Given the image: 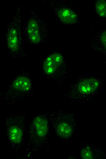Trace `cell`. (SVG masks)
Masks as SVG:
<instances>
[{
	"instance_id": "1",
	"label": "cell",
	"mask_w": 106,
	"mask_h": 159,
	"mask_svg": "<svg viewBox=\"0 0 106 159\" xmlns=\"http://www.w3.org/2000/svg\"><path fill=\"white\" fill-rule=\"evenodd\" d=\"M21 11V7L17 5L15 14L9 24L6 34L7 46L11 57L15 59L23 58L25 56L20 28Z\"/></svg>"
},
{
	"instance_id": "2",
	"label": "cell",
	"mask_w": 106,
	"mask_h": 159,
	"mask_svg": "<svg viewBox=\"0 0 106 159\" xmlns=\"http://www.w3.org/2000/svg\"><path fill=\"white\" fill-rule=\"evenodd\" d=\"M32 83L30 74L23 70L16 75L9 86L6 97L11 104L22 102L30 95Z\"/></svg>"
},
{
	"instance_id": "3",
	"label": "cell",
	"mask_w": 106,
	"mask_h": 159,
	"mask_svg": "<svg viewBox=\"0 0 106 159\" xmlns=\"http://www.w3.org/2000/svg\"><path fill=\"white\" fill-rule=\"evenodd\" d=\"M49 116L56 135L64 141L70 140L76 128L74 114L60 110L51 113Z\"/></svg>"
},
{
	"instance_id": "4",
	"label": "cell",
	"mask_w": 106,
	"mask_h": 159,
	"mask_svg": "<svg viewBox=\"0 0 106 159\" xmlns=\"http://www.w3.org/2000/svg\"><path fill=\"white\" fill-rule=\"evenodd\" d=\"M48 117L44 113L35 116L29 126L30 142L34 147H39L45 143L49 132Z\"/></svg>"
},
{
	"instance_id": "5",
	"label": "cell",
	"mask_w": 106,
	"mask_h": 159,
	"mask_svg": "<svg viewBox=\"0 0 106 159\" xmlns=\"http://www.w3.org/2000/svg\"><path fill=\"white\" fill-rule=\"evenodd\" d=\"M22 114L11 115L8 121L7 135L11 146L19 150L24 142L26 126Z\"/></svg>"
},
{
	"instance_id": "6",
	"label": "cell",
	"mask_w": 106,
	"mask_h": 159,
	"mask_svg": "<svg viewBox=\"0 0 106 159\" xmlns=\"http://www.w3.org/2000/svg\"><path fill=\"white\" fill-rule=\"evenodd\" d=\"M40 20L33 11H31L25 27L24 33L28 43L38 44L41 42L43 34L41 30Z\"/></svg>"
},
{
	"instance_id": "7",
	"label": "cell",
	"mask_w": 106,
	"mask_h": 159,
	"mask_svg": "<svg viewBox=\"0 0 106 159\" xmlns=\"http://www.w3.org/2000/svg\"><path fill=\"white\" fill-rule=\"evenodd\" d=\"M98 82L93 79L85 80L78 84L75 91L70 93V97L73 99H81L91 97L97 91Z\"/></svg>"
},
{
	"instance_id": "8",
	"label": "cell",
	"mask_w": 106,
	"mask_h": 159,
	"mask_svg": "<svg viewBox=\"0 0 106 159\" xmlns=\"http://www.w3.org/2000/svg\"><path fill=\"white\" fill-rule=\"evenodd\" d=\"M62 56L58 53H53L45 59L42 65L43 69L47 75H52L62 63Z\"/></svg>"
},
{
	"instance_id": "9",
	"label": "cell",
	"mask_w": 106,
	"mask_h": 159,
	"mask_svg": "<svg viewBox=\"0 0 106 159\" xmlns=\"http://www.w3.org/2000/svg\"><path fill=\"white\" fill-rule=\"evenodd\" d=\"M80 155L82 159L106 158L105 155L102 150L85 142L81 143L80 149Z\"/></svg>"
},
{
	"instance_id": "10",
	"label": "cell",
	"mask_w": 106,
	"mask_h": 159,
	"mask_svg": "<svg viewBox=\"0 0 106 159\" xmlns=\"http://www.w3.org/2000/svg\"><path fill=\"white\" fill-rule=\"evenodd\" d=\"M55 13L62 21L66 24L75 23L77 19L76 13L72 10L66 8L55 9Z\"/></svg>"
},
{
	"instance_id": "11",
	"label": "cell",
	"mask_w": 106,
	"mask_h": 159,
	"mask_svg": "<svg viewBox=\"0 0 106 159\" xmlns=\"http://www.w3.org/2000/svg\"><path fill=\"white\" fill-rule=\"evenodd\" d=\"M96 11L99 16L101 17H106V2L103 0L96 2L95 5Z\"/></svg>"
},
{
	"instance_id": "12",
	"label": "cell",
	"mask_w": 106,
	"mask_h": 159,
	"mask_svg": "<svg viewBox=\"0 0 106 159\" xmlns=\"http://www.w3.org/2000/svg\"><path fill=\"white\" fill-rule=\"evenodd\" d=\"M101 41L103 45L105 48L106 47V31H104L102 34L101 37Z\"/></svg>"
}]
</instances>
